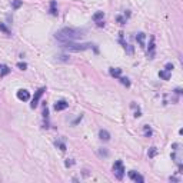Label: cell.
<instances>
[{
    "label": "cell",
    "mask_w": 183,
    "mask_h": 183,
    "mask_svg": "<svg viewBox=\"0 0 183 183\" xmlns=\"http://www.w3.org/2000/svg\"><path fill=\"white\" fill-rule=\"evenodd\" d=\"M67 106H69V103H67L66 100H59V102H56V105H55V110H56V112H60V110L67 109Z\"/></svg>",
    "instance_id": "obj_8"
},
{
    "label": "cell",
    "mask_w": 183,
    "mask_h": 183,
    "mask_svg": "<svg viewBox=\"0 0 183 183\" xmlns=\"http://www.w3.org/2000/svg\"><path fill=\"white\" fill-rule=\"evenodd\" d=\"M152 150H150V153H149V156H153L155 153H156V148H150Z\"/></svg>",
    "instance_id": "obj_26"
},
{
    "label": "cell",
    "mask_w": 183,
    "mask_h": 183,
    "mask_svg": "<svg viewBox=\"0 0 183 183\" xmlns=\"http://www.w3.org/2000/svg\"><path fill=\"white\" fill-rule=\"evenodd\" d=\"M17 67H19V69H20V70H26V67H27V65H26V63H17Z\"/></svg>",
    "instance_id": "obj_23"
},
{
    "label": "cell",
    "mask_w": 183,
    "mask_h": 183,
    "mask_svg": "<svg viewBox=\"0 0 183 183\" xmlns=\"http://www.w3.org/2000/svg\"><path fill=\"white\" fill-rule=\"evenodd\" d=\"M73 163H75V162H73V160H72V159H70V160H69V159H67V162H66V166H67V168H69V166H72V165H73Z\"/></svg>",
    "instance_id": "obj_27"
},
{
    "label": "cell",
    "mask_w": 183,
    "mask_h": 183,
    "mask_svg": "<svg viewBox=\"0 0 183 183\" xmlns=\"http://www.w3.org/2000/svg\"><path fill=\"white\" fill-rule=\"evenodd\" d=\"M85 36V30L83 29H77V27H63L57 32L55 37L59 42L65 43V42H75L77 39H82Z\"/></svg>",
    "instance_id": "obj_1"
},
{
    "label": "cell",
    "mask_w": 183,
    "mask_h": 183,
    "mask_svg": "<svg viewBox=\"0 0 183 183\" xmlns=\"http://www.w3.org/2000/svg\"><path fill=\"white\" fill-rule=\"evenodd\" d=\"M60 57V60H67V56H59Z\"/></svg>",
    "instance_id": "obj_28"
},
{
    "label": "cell",
    "mask_w": 183,
    "mask_h": 183,
    "mask_svg": "<svg viewBox=\"0 0 183 183\" xmlns=\"http://www.w3.org/2000/svg\"><path fill=\"white\" fill-rule=\"evenodd\" d=\"M0 30L5 32L6 35H10V30H9V29H7V27H6V26L3 25V23H0Z\"/></svg>",
    "instance_id": "obj_21"
},
{
    "label": "cell",
    "mask_w": 183,
    "mask_h": 183,
    "mask_svg": "<svg viewBox=\"0 0 183 183\" xmlns=\"http://www.w3.org/2000/svg\"><path fill=\"white\" fill-rule=\"evenodd\" d=\"M159 77H160V79H163V80H169V79H170V72L160 70V72H159Z\"/></svg>",
    "instance_id": "obj_13"
},
{
    "label": "cell",
    "mask_w": 183,
    "mask_h": 183,
    "mask_svg": "<svg viewBox=\"0 0 183 183\" xmlns=\"http://www.w3.org/2000/svg\"><path fill=\"white\" fill-rule=\"evenodd\" d=\"M113 175H115L119 180L123 179V176H125V166H123L122 160H116V162H115V165H113Z\"/></svg>",
    "instance_id": "obj_4"
},
{
    "label": "cell",
    "mask_w": 183,
    "mask_h": 183,
    "mask_svg": "<svg viewBox=\"0 0 183 183\" xmlns=\"http://www.w3.org/2000/svg\"><path fill=\"white\" fill-rule=\"evenodd\" d=\"M0 67H2V65H0Z\"/></svg>",
    "instance_id": "obj_29"
},
{
    "label": "cell",
    "mask_w": 183,
    "mask_h": 183,
    "mask_svg": "<svg viewBox=\"0 0 183 183\" xmlns=\"http://www.w3.org/2000/svg\"><path fill=\"white\" fill-rule=\"evenodd\" d=\"M180 145L175 143L173 145V153H172V159L175 160V163L179 166V169H182V155H180Z\"/></svg>",
    "instance_id": "obj_3"
},
{
    "label": "cell",
    "mask_w": 183,
    "mask_h": 183,
    "mask_svg": "<svg viewBox=\"0 0 183 183\" xmlns=\"http://www.w3.org/2000/svg\"><path fill=\"white\" fill-rule=\"evenodd\" d=\"M17 99L19 100H22V102H27L29 99H30V93L27 90H25V89H20V90H17Z\"/></svg>",
    "instance_id": "obj_6"
},
{
    "label": "cell",
    "mask_w": 183,
    "mask_h": 183,
    "mask_svg": "<svg viewBox=\"0 0 183 183\" xmlns=\"http://www.w3.org/2000/svg\"><path fill=\"white\" fill-rule=\"evenodd\" d=\"M9 72H10V69L7 66H2L0 67V76L3 77V76H6V75H9Z\"/></svg>",
    "instance_id": "obj_15"
},
{
    "label": "cell",
    "mask_w": 183,
    "mask_h": 183,
    "mask_svg": "<svg viewBox=\"0 0 183 183\" xmlns=\"http://www.w3.org/2000/svg\"><path fill=\"white\" fill-rule=\"evenodd\" d=\"M46 92L45 87H40L39 90L35 93V96H33V99H32V103H30V107L32 109H35V107H37V105H39V100H40V97L43 96V93Z\"/></svg>",
    "instance_id": "obj_5"
},
{
    "label": "cell",
    "mask_w": 183,
    "mask_h": 183,
    "mask_svg": "<svg viewBox=\"0 0 183 183\" xmlns=\"http://www.w3.org/2000/svg\"><path fill=\"white\" fill-rule=\"evenodd\" d=\"M99 155H100V156H105V158H106V156L109 155V153H107L106 150H100V152H99Z\"/></svg>",
    "instance_id": "obj_25"
},
{
    "label": "cell",
    "mask_w": 183,
    "mask_h": 183,
    "mask_svg": "<svg viewBox=\"0 0 183 183\" xmlns=\"http://www.w3.org/2000/svg\"><path fill=\"white\" fill-rule=\"evenodd\" d=\"M50 12L53 16H57V10H56V2H52L50 3Z\"/></svg>",
    "instance_id": "obj_17"
},
{
    "label": "cell",
    "mask_w": 183,
    "mask_h": 183,
    "mask_svg": "<svg viewBox=\"0 0 183 183\" xmlns=\"http://www.w3.org/2000/svg\"><path fill=\"white\" fill-rule=\"evenodd\" d=\"M103 17H105V13H103V12H97V13L93 15V20L97 23V22H102Z\"/></svg>",
    "instance_id": "obj_14"
},
{
    "label": "cell",
    "mask_w": 183,
    "mask_h": 183,
    "mask_svg": "<svg viewBox=\"0 0 183 183\" xmlns=\"http://www.w3.org/2000/svg\"><path fill=\"white\" fill-rule=\"evenodd\" d=\"M165 70H168V72H172L173 70V65H170V63H168L166 66H165Z\"/></svg>",
    "instance_id": "obj_24"
},
{
    "label": "cell",
    "mask_w": 183,
    "mask_h": 183,
    "mask_svg": "<svg viewBox=\"0 0 183 183\" xmlns=\"http://www.w3.org/2000/svg\"><path fill=\"white\" fill-rule=\"evenodd\" d=\"M148 56H149V59H153V56H155V37H150V43H149Z\"/></svg>",
    "instance_id": "obj_9"
},
{
    "label": "cell",
    "mask_w": 183,
    "mask_h": 183,
    "mask_svg": "<svg viewBox=\"0 0 183 183\" xmlns=\"http://www.w3.org/2000/svg\"><path fill=\"white\" fill-rule=\"evenodd\" d=\"M12 6H13V9H19L22 6V2L20 0H12Z\"/></svg>",
    "instance_id": "obj_20"
},
{
    "label": "cell",
    "mask_w": 183,
    "mask_h": 183,
    "mask_svg": "<svg viewBox=\"0 0 183 183\" xmlns=\"http://www.w3.org/2000/svg\"><path fill=\"white\" fill-rule=\"evenodd\" d=\"M136 40H137V43L140 45V47H145V46H146V43H145V40H146V35L142 33V32H140V33H137V35H136Z\"/></svg>",
    "instance_id": "obj_10"
},
{
    "label": "cell",
    "mask_w": 183,
    "mask_h": 183,
    "mask_svg": "<svg viewBox=\"0 0 183 183\" xmlns=\"http://www.w3.org/2000/svg\"><path fill=\"white\" fill-rule=\"evenodd\" d=\"M116 20L119 22L120 25H125V23H126V19H125V17H122V16H117V17H116Z\"/></svg>",
    "instance_id": "obj_22"
},
{
    "label": "cell",
    "mask_w": 183,
    "mask_h": 183,
    "mask_svg": "<svg viewBox=\"0 0 183 183\" xmlns=\"http://www.w3.org/2000/svg\"><path fill=\"white\" fill-rule=\"evenodd\" d=\"M117 79H119V80H120V83H122V85H125V86H130V82H129V79H127V77H117Z\"/></svg>",
    "instance_id": "obj_19"
},
{
    "label": "cell",
    "mask_w": 183,
    "mask_h": 183,
    "mask_svg": "<svg viewBox=\"0 0 183 183\" xmlns=\"http://www.w3.org/2000/svg\"><path fill=\"white\" fill-rule=\"evenodd\" d=\"M109 73H110V76H113V77H120L122 69H119V67H112V69L109 70Z\"/></svg>",
    "instance_id": "obj_12"
},
{
    "label": "cell",
    "mask_w": 183,
    "mask_h": 183,
    "mask_svg": "<svg viewBox=\"0 0 183 183\" xmlns=\"http://www.w3.org/2000/svg\"><path fill=\"white\" fill-rule=\"evenodd\" d=\"M129 178L132 179L133 182H139V183H143V182H145V178H143L142 175L136 173V172H129Z\"/></svg>",
    "instance_id": "obj_7"
},
{
    "label": "cell",
    "mask_w": 183,
    "mask_h": 183,
    "mask_svg": "<svg viewBox=\"0 0 183 183\" xmlns=\"http://www.w3.org/2000/svg\"><path fill=\"white\" fill-rule=\"evenodd\" d=\"M99 137H100L102 140H105V142H107V140L110 139V133L107 132V130H105V129H102V130L99 132Z\"/></svg>",
    "instance_id": "obj_11"
},
{
    "label": "cell",
    "mask_w": 183,
    "mask_h": 183,
    "mask_svg": "<svg viewBox=\"0 0 183 183\" xmlns=\"http://www.w3.org/2000/svg\"><path fill=\"white\" fill-rule=\"evenodd\" d=\"M143 130H145V136H146V137L152 136V129H150L148 125H145V126H143Z\"/></svg>",
    "instance_id": "obj_16"
},
{
    "label": "cell",
    "mask_w": 183,
    "mask_h": 183,
    "mask_svg": "<svg viewBox=\"0 0 183 183\" xmlns=\"http://www.w3.org/2000/svg\"><path fill=\"white\" fill-rule=\"evenodd\" d=\"M62 47H63L65 50H69V52H83V50L90 49L92 45H90V43H75V42H65V43H62Z\"/></svg>",
    "instance_id": "obj_2"
},
{
    "label": "cell",
    "mask_w": 183,
    "mask_h": 183,
    "mask_svg": "<svg viewBox=\"0 0 183 183\" xmlns=\"http://www.w3.org/2000/svg\"><path fill=\"white\" fill-rule=\"evenodd\" d=\"M55 145H56V146L60 149V150H66V145L62 142V140H56V142H55Z\"/></svg>",
    "instance_id": "obj_18"
}]
</instances>
